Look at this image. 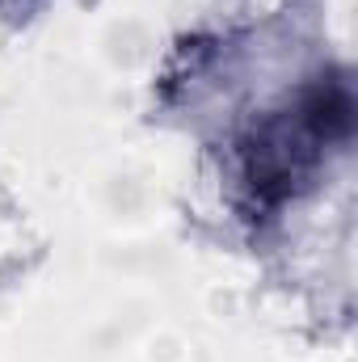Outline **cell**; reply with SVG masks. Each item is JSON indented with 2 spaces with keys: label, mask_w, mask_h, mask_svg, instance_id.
<instances>
[{
  "label": "cell",
  "mask_w": 358,
  "mask_h": 362,
  "mask_svg": "<svg viewBox=\"0 0 358 362\" xmlns=\"http://www.w3.org/2000/svg\"><path fill=\"white\" fill-rule=\"evenodd\" d=\"M321 139L304 127L299 110L287 118H270L241 144V181L253 198V206H278L287 202L312 173L321 156Z\"/></svg>",
  "instance_id": "cell-1"
}]
</instances>
